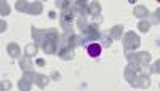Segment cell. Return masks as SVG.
Segmentation results:
<instances>
[{
	"label": "cell",
	"instance_id": "cell-1",
	"mask_svg": "<svg viewBox=\"0 0 160 91\" xmlns=\"http://www.w3.org/2000/svg\"><path fill=\"white\" fill-rule=\"evenodd\" d=\"M151 53H148V51H141V53H130V51H127V59L128 62L131 64H139V66H148V64L151 62Z\"/></svg>",
	"mask_w": 160,
	"mask_h": 91
},
{
	"label": "cell",
	"instance_id": "cell-8",
	"mask_svg": "<svg viewBox=\"0 0 160 91\" xmlns=\"http://www.w3.org/2000/svg\"><path fill=\"white\" fill-rule=\"evenodd\" d=\"M31 34H32V40L38 45V43H43L45 35H47V31H40V29H37V27H32Z\"/></svg>",
	"mask_w": 160,
	"mask_h": 91
},
{
	"label": "cell",
	"instance_id": "cell-22",
	"mask_svg": "<svg viewBox=\"0 0 160 91\" xmlns=\"http://www.w3.org/2000/svg\"><path fill=\"white\" fill-rule=\"evenodd\" d=\"M77 27L82 31V32L88 27V22H87V18H85V16H78V19H77Z\"/></svg>",
	"mask_w": 160,
	"mask_h": 91
},
{
	"label": "cell",
	"instance_id": "cell-26",
	"mask_svg": "<svg viewBox=\"0 0 160 91\" xmlns=\"http://www.w3.org/2000/svg\"><path fill=\"white\" fill-rule=\"evenodd\" d=\"M151 18H152V24H158V22H160V8H157V10L152 13Z\"/></svg>",
	"mask_w": 160,
	"mask_h": 91
},
{
	"label": "cell",
	"instance_id": "cell-36",
	"mask_svg": "<svg viewBox=\"0 0 160 91\" xmlns=\"http://www.w3.org/2000/svg\"><path fill=\"white\" fill-rule=\"evenodd\" d=\"M91 2H98V0H91Z\"/></svg>",
	"mask_w": 160,
	"mask_h": 91
},
{
	"label": "cell",
	"instance_id": "cell-14",
	"mask_svg": "<svg viewBox=\"0 0 160 91\" xmlns=\"http://www.w3.org/2000/svg\"><path fill=\"white\" fill-rule=\"evenodd\" d=\"M88 13L91 16H98L99 13H101V5L98 3V2H90V5H88Z\"/></svg>",
	"mask_w": 160,
	"mask_h": 91
},
{
	"label": "cell",
	"instance_id": "cell-2",
	"mask_svg": "<svg viewBox=\"0 0 160 91\" xmlns=\"http://www.w3.org/2000/svg\"><path fill=\"white\" fill-rule=\"evenodd\" d=\"M74 16L75 13L74 10L69 7V8H64L61 10V15H59V22H61V27L68 32V31H72V21H74ZM74 32V31H72Z\"/></svg>",
	"mask_w": 160,
	"mask_h": 91
},
{
	"label": "cell",
	"instance_id": "cell-23",
	"mask_svg": "<svg viewBox=\"0 0 160 91\" xmlns=\"http://www.w3.org/2000/svg\"><path fill=\"white\" fill-rule=\"evenodd\" d=\"M22 77H24L26 80H29V82L32 83V82H35V77H37V74H35L34 70H24V75H22Z\"/></svg>",
	"mask_w": 160,
	"mask_h": 91
},
{
	"label": "cell",
	"instance_id": "cell-30",
	"mask_svg": "<svg viewBox=\"0 0 160 91\" xmlns=\"http://www.w3.org/2000/svg\"><path fill=\"white\" fill-rule=\"evenodd\" d=\"M10 88H11L10 82H2V89H10Z\"/></svg>",
	"mask_w": 160,
	"mask_h": 91
},
{
	"label": "cell",
	"instance_id": "cell-18",
	"mask_svg": "<svg viewBox=\"0 0 160 91\" xmlns=\"http://www.w3.org/2000/svg\"><path fill=\"white\" fill-rule=\"evenodd\" d=\"M15 7H16V10H18L19 13H28V8H29V2H28V0H18Z\"/></svg>",
	"mask_w": 160,
	"mask_h": 91
},
{
	"label": "cell",
	"instance_id": "cell-32",
	"mask_svg": "<svg viewBox=\"0 0 160 91\" xmlns=\"http://www.w3.org/2000/svg\"><path fill=\"white\" fill-rule=\"evenodd\" d=\"M93 18H95V22H102V18H101V15H98V16H93Z\"/></svg>",
	"mask_w": 160,
	"mask_h": 91
},
{
	"label": "cell",
	"instance_id": "cell-28",
	"mask_svg": "<svg viewBox=\"0 0 160 91\" xmlns=\"http://www.w3.org/2000/svg\"><path fill=\"white\" fill-rule=\"evenodd\" d=\"M51 79H53V80H56V82H58V80H61V74H59V72H53Z\"/></svg>",
	"mask_w": 160,
	"mask_h": 91
},
{
	"label": "cell",
	"instance_id": "cell-16",
	"mask_svg": "<svg viewBox=\"0 0 160 91\" xmlns=\"http://www.w3.org/2000/svg\"><path fill=\"white\" fill-rule=\"evenodd\" d=\"M48 82H50V79H48L47 75L37 74V77H35V83H37V86H38V88H45V86L48 85Z\"/></svg>",
	"mask_w": 160,
	"mask_h": 91
},
{
	"label": "cell",
	"instance_id": "cell-10",
	"mask_svg": "<svg viewBox=\"0 0 160 91\" xmlns=\"http://www.w3.org/2000/svg\"><path fill=\"white\" fill-rule=\"evenodd\" d=\"M42 10H43V7H42V2H32V3H29V8H28V15H32V16H35V15H40V13H42Z\"/></svg>",
	"mask_w": 160,
	"mask_h": 91
},
{
	"label": "cell",
	"instance_id": "cell-33",
	"mask_svg": "<svg viewBox=\"0 0 160 91\" xmlns=\"http://www.w3.org/2000/svg\"><path fill=\"white\" fill-rule=\"evenodd\" d=\"M48 16H50L51 19H55V18H56V13H55V11H50V13H48Z\"/></svg>",
	"mask_w": 160,
	"mask_h": 91
},
{
	"label": "cell",
	"instance_id": "cell-21",
	"mask_svg": "<svg viewBox=\"0 0 160 91\" xmlns=\"http://www.w3.org/2000/svg\"><path fill=\"white\" fill-rule=\"evenodd\" d=\"M18 86H19V89H22V91H29L31 89V86H32V83L29 82V80H26L24 77L19 80V83H18Z\"/></svg>",
	"mask_w": 160,
	"mask_h": 91
},
{
	"label": "cell",
	"instance_id": "cell-38",
	"mask_svg": "<svg viewBox=\"0 0 160 91\" xmlns=\"http://www.w3.org/2000/svg\"><path fill=\"white\" fill-rule=\"evenodd\" d=\"M45 2H47V0H45Z\"/></svg>",
	"mask_w": 160,
	"mask_h": 91
},
{
	"label": "cell",
	"instance_id": "cell-24",
	"mask_svg": "<svg viewBox=\"0 0 160 91\" xmlns=\"http://www.w3.org/2000/svg\"><path fill=\"white\" fill-rule=\"evenodd\" d=\"M99 40H102V42H101V45H102V46H106V48H109V46L112 45V37H111V35H102V37L99 38Z\"/></svg>",
	"mask_w": 160,
	"mask_h": 91
},
{
	"label": "cell",
	"instance_id": "cell-37",
	"mask_svg": "<svg viewBox=\"0 0 160 91\" xmlns=\"http://www.w3.org/2000/svg\"><path fill=\"white\" fill-rule=\"evenodd\" d=\"M157 2H160V0H157Z\"/></svg>",
	"mask_w": 160,
	"mask_h": 91
},
{
	"label": "cell",
	"instance_id": "cell-3",
	"mask_svg": "<svg viewBox=\"0 0 160 91\" xmlns=\"http://www.w3.org/2000/svg\"><path fill=\"white\" fill-rule=\"evenodd\" d=\"M141 45V38L133 32V31H130V32H127L125 35H123V46H125V51H133V50H136L138 46Z\"/></svg>",
	"mask_w": 160,
	"mask_h": 91
},
{
	"label": "cell",
	"instance_id": "cell-12",
	"mask_svg": "<svg viewBox=\"0 0 160 91\" xmlns=\"http://www.w3.org/2000/svg\"><path fill=\"white\" fill-rule=\"evenodd\" d=\"M7 53H8L11 58H19V53H21L19 45H16V43H8V45H7Z\"/></svg>",
	"mask_w": 160,
	"mask_h": 91
},
{
	"label": "cell",
	"instance_id": "cell-25",
	"mask_svg": "<svg viewBox=\"0 0 160 91\" xmlns=\"http://www.w3.org/2000/svg\"><path fill=\"white\" fill-rule=\"evenodd\" d=\"M56 7H58L59 10L69 8V7H71V0H56Z\"/></svg>",
	"mask_w": 160,
	"mask_h": 91
},
{
	"label": "cell",
	"instance_id": "cell-15",
	"mask_svg": "<svg viewBox=\"0 0 160 91\" xmlns=\"http://www.w3.org/2000/svg\"><path fill=\"white\" fill-rule=\"evenodd\" d=\"M19 67L22 69V70H32V62H31V59H29V56H24V58H21L19 59Z\"/></svg>",
	"mask_w": 160,
	"mask_h": 91
},
{
	"label": "cell",
	"instance_id": "cell-6",
	"mask_svg": "<svg viewBox=\"0 0 160 91\" xmlns=\"http://www.w3.org/2000/svg\"><path fill=\"white\" fill-rule=\"evenodd\" d=\"M85 48H87V53H88L91 58H98V56L101 55L102 45H101V43H98V42H91V43H88Z\"/></svg>",
	"mask_w": 160,
	"mask_h": 91
},
{
	"label": "cell",
	"instance_id": "cell-35",
	"mask_svg": "<svg viewBox=\"0 0 160 91\" xmlns=\"http://www.w3.org/2000/svg\"><path fill=\"white\" fill-rule=\"evenodd\" d=\"M80 2H85V3H88V0H80Z\"/></svg>",
	"mask_w": 160,
	"mask_h": 91
},
{
	"label": "cell",
	"instance_id": "cell-4",
	"mask_svg": "<svg viewBox=\"0 0 160 91\" xmlns=\"http://www.w3.org/2000/svg\"><path fill=\"white\" fill-rule=\"evenodd\" d=\"M130 85L135 86V88H149L151 86V79H149L148 74H139Z\"/></svg>",
	"mask_w": 160,
	"mask_h": 91
},
{
	"label": "cell",
	"instance_id": "cell-11",
	"mask_svg": "<svg viewBox=\"0 0 160 91\" xmlns=\"http://www.w3.org/2000/svg\"><path fill=\"white\" fill-rule=\"evenodd\" d=\"M58 55H59V58H61V59H64V61H71V59H74V58H75L74 48H64V50L58 51Z\"/></svg>",
	"mask_w": 160,
	"mask_h": 91
},
{
	"label": "cell",
	"instance_id": "cell-27",
	"mask_svg": "<svg viewBox=\"0 0 160 91\" xmlns=\"http://www.w3.org/2000/svg\"><path fill=\"white\" fill-rule=\"evenodd\" d=\"M152 72H154V74H160V59L154 62V66H152Z\"/></svg>",
	"mask_w": 160,
	"mask_h": 91
},
{
	"label": "cell",
	"instance_id": "cell-17",
	"mask_svg": "<svg viewBox=\"0 0 160 91\" xmlns=\"http://www.w3.org/2000/svg\"><path fill=\"white\" fill-rule=\"evenodd\" d=\"M24 51H26V56H35L37 55V51H38V46H37V43L34 42V43H29V45H26V48H24Z\"/></svg>",
	"mask_w": 160,
	"mask_h": 91
},
{
	"label": "cell",
	"instance_id": "cell-7",
	"mask_svg": "<svg viewBox=\"0 0 160 91\" xmlns=\"http://www.w3.org/2000/svg\"><path fill=\"white\" fill-rule=\"evenodd\" d=\"M42 50H43V53H47V55H55L58 51V42H53V40L45 38L43 43H42Z\"/></svg>",
	"mask_w": 160,
	"mask_h": 91
},
{
	"label": "cell",
	"instance_id": "cell-9",
	"mask_svg": "<svg viewBox=\"0 0 160 91\" xmlns=\"http://www.w3.org/2000/svg\"><path fill=\"white\" fill-rule=\"evenodd\" d=\"M133 15H135L136 18H139V19H146L151 13H149V10L146 8V7H142V5H138V7H135V10H133Z\"/></svg>",
	"mask_w": 160,
	"mask_h": 91
},
{
	"label": "cell",
	"instance_id": "cell-29",
	"mask_svg": "<svg viewBox=\"0 0 160 91\" xmlns=\"http://www.w3.org/2000/svg\"><path fill=\"white\" fill-rule=\"evenodd\" d=\"M7 31V22L2 19V22H0V32H5Z\"/></svg>",
	"mask_w": 160,
	"mask_h": 91
},
{
	"label": "cell",
	"instance_id": "cell-19",
	"mask_svg": "<svg viewBox=\"0 0 160 91\" xmlns=\"http://www.w3.org/2000/svg\"><path fill=\"white\" fill-rule=\"evenodd\" d=\"M151 26H152V22H149L148 19H141L139 21V24H138V29H139V32H149V29H151Z\"/></svg>",
	"mask_w": 160,
	"mask_h": 91
},
{
	"label": "cell",
	"instance_id": "cell-31",
	"mask_svg": "<svg viewBox=\"0 0 160 91\" xmlns=\"http://www.w3.org/2000/svg\"><path fill=\"white\" fill-rule=\"evenodd\" d=\"M35 64H37L38 67H43V66H45V61H43V59H37V61H35Z\"/></svg>",
	"mask_w": 160,
	"mask_h": 91
},
{
	"label": "cell",
	"instance_id": "cell-20",
	"mask_svg": "<svg viewBox=\"0 0 160 91\" xmlns=\"http://www.w3.org/2000/svg\"><path fill=\"white\" fill-rule=\"evenodd\" d=\"M0 15L2 16L10 15V5L7 3V0H0Z\"/></svg>",
	"mask_w": 160,
	"mask_h": 91
},
{
	"label": "cell",
	"instance_id": "cell-34",
	"mask_svg": "<svg viewBox=\"0 0 160 91\" xmlns=\"http://www.w3.org/2000/svg\"><path fill=\"white\" fill-rule=\"evenodd\" d=\"M128 2H130V3H135V2H136V0H128Z\"/></svg>",
	"mask_w": 160,
	"mask_h": 91
},
{
	"label": "cell",
	"instance_id": "cell-5",
	"mask_svg": "<svg viewBox=\"0 0 160 91\" xmlns=\"http://www.w3.org/2000/svg\"><path fill=\"white\" fill-rule=\"evenodd\" d=\"M88 5H90V3H85V2H80V0H75V2L71 5V8L74 10L75 15H78V16H87V15H90V13H88Z\"/></svg>",
	"mask_w": 160,
	"mask_h": 91
},
{
	"label": "cell",
	"instance_id": "cell-13",
	"mask_svg": "<svg viewBox=\"0 0 160 91\" xmlns=\"http://www.w3.org/2000/svg\"><path fill=\"white\" fill-rule=\"evenodd\" d=\"M122 34H123V26H114V27L111 29V37L112 40H120L122 38Z\"/></svg>",
	"mask_w": 160,
	"mask_h": 91
}]
</instances>
